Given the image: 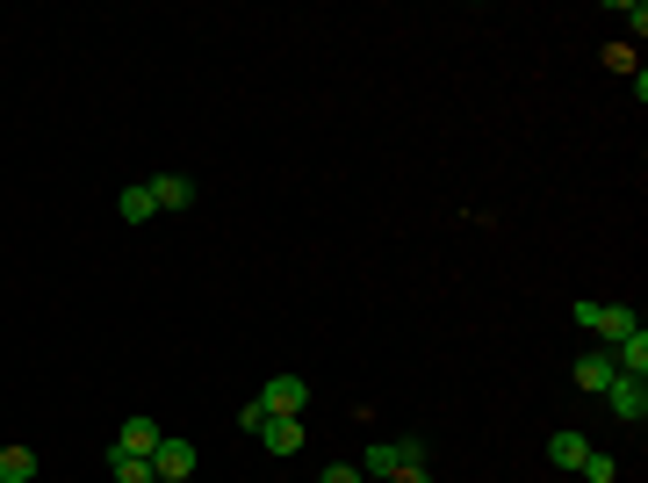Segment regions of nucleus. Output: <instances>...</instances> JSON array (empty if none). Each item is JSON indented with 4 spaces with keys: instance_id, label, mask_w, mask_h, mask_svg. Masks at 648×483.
<instances>
[{
    "instance_id": "nucleus-1",
    "label": "nucleus",
    "mask_w": 648,
    "mask_h": 483,
    "mask_svg": "<svg viewBox=\"0 0 648 483\" xmlns=\"http://www.w3.org/2000/svg\"><path fill=\"white\" fill-rule=\"evenodd\" d=\"M577 325L613 346V340H627V332H641V318H634L627 303H577Z\"/></svg>"
},
{
    "instance_id": "nucleus-17",
    "label": "nucleus",
    "mask_w": 648,
    "mask_h": 483,
    "mask_svg": "<svg viewBox=\"0 0 648 483\" xmlns=\"http://www.w3.org/2000/svg\"><path fill=\"white\" fill-rule=\"evenodd\" d=\"M382 483H432L426 469H396V476H382Z\"/></svg>"
},
{
    "instance_id": "nucleus-7",
    "label": "nucleus",
    "mask_w": 648,
    "mask_h": 483,
    "mask_svg": "<svg viewBox=\"0 0 648 483\" xmlns=\"http://www.w3.org/2000/svg\"><path fill=\"white\" fill-rule=\"evenodd\" d=\"M613 376H620V368H613V354H605V346H591V354L577 361V390H591V398H598Z\"/></svg>"
},
{
    "instance_id": "nucleus-8",
    "label": "nucleus",
    "mask_w": 648,
    "mask_h": 483,
    "mask_svg": "<svg viewBox=\"0 0 648 483\" xmlns=\"http://www.w3.org/2000/svg\"><path fill=\"white\" fill-rule=\"evenodd\" d=\"M116 217H123V225H152V217H159L152 188H144V181H137V188H123V195H116Z\"/></svg>"
},
{
    "instance_id": "nucleus-5",
    "label": "nucleus",
    "mask_w": 648,
    "mask_h": 483,
    "mask_svg": "<svg viewBox=\"0 0 648 483\" xmlns=\"http://www.w3.org/2000/svg\"><path fill=\"white\" fill-rule=\"evenodd\" d=\"M166 433H159V418H123V433H116V448L108 455H152Z\"/></svg>"
},
{
    "instance_id": "nucleus-9",
    "label": "nucleus",
    "mask_w": 648,
    "mask_h": 483,
    "mask_svg": "<svg viewBox=\"0 0 648 483\" xmlns=\"http://www.w3.org/2000/svg\"><path fill=\"white\" fill-rule=\"evenodd\" d=\"M583 455H591L583 433H555V440H547V462H555V469H583Z\"/></svg>"
},
{
    "instance_id": "nucleus-2",
    "label": "nucleus",
    "mask_w": 648,
    "mask_h": 483,
    "mask_svg": "<svg viewBox=\"0 0 648 483\" xmlns=\"http://www.w3.org/2000/svg\"><path fill=\"white\" fill-rule=\"evenodd\" d=\"M253 404H259L267 418H303V404H310V382H303V376H274V382L259 390Z\"/></svg>"
},
{
    "instance_id": "nucleus-6",
    "label": "nucleus",
    "mask_w": 648,
    "mask_h": 483,
    "mask_svg": "<svg viewBox=\"0 0 648 483\" xmlns=\"http://www.w3.org/2000/svg\"><path fill=\"white\" fill-rule=\"evenodd\" d=\"M144 188H152L159 209H188L195 203V181H188V173H159V181H144Z\"/></svg>"
},
{
    "instance_id": "nucleus-12",
    "label": "nucleus",
    "mask_w": 648,
    "mask_h": 483,
    "mask_svg": "<svg viewBox=\"0 0 648 483\" xmlns=\"http://www.w3.org/2000/svg\"><path fill=\"white\" fill-rule=\"evenodd\" d=\"M108 469H116V483H159L152 455H108Z\"/></svg>"
},
{
    "instance_id": "nucleus-16",
    "label": "nucleus",
    "mask_w": 648,
    "mask_h": 483,
    "mask_svg": "<svg viewBox=\"0 0 648 483\" xmlns=\"http://www.w3.org/2000/svg\"><path fill=\"white\" fill-rule=\"evenodd\" d=\"M317 483H368V476H360V469H346V462H332V469H324Z\"/></svg>"
},
{
    "instance_id": "nucleus-3",
    "label": "nucleus",
    "mask_w": 648,
    "mask_h": 483,
    "mask_svg": "<svg viewBox=\"0 0 648 483\" xmlns=\"http://www.w3.org/2000/svg\"><path fill=\"white\" fill-rule=\"evenodd\" d=\"M195 462H202V455H195V440H181V433H166V440L152 448V476L159 483H188Z\"/></svg>"
},
{
    "instance_id": "nucleus-4",
    "label": "nucleus",
    "mask_w": 648,
    "mask_h": 483,
    "mask_svg": "<svg viewBox=\"0 0 648 483\" xmlns=\"http://www.w3.org/2000/svg\"><path fill=\"white\" fill-rule=\"evenodd\" d=\"M598 398L613 404L620 426H641V418H648V390H641V376H613L605 390H598Z\"/></svg>"
},
{
    "instance_id": "nucleus-15",
    "label": "nucleus",
    "mask_w": 648,
    "mask_h": 483,
    "mask_svg": "<svg viewBox=\"0 0 648 483\" xmlns=\"http://www.w3.org/2000/svg\"><path fill=\"white\" fill-rule=\"evenodd\" d=\"M396 448V469H426V440H390Z\"/></svg>"
},
{
    "instance_id": "nucleus-10",
    "label": "nucleus",
    "mask_w": 648,
    "mask_h": 483,
    "mask_svg": "<svg viewBox=\"0 0 648 483\" xmlns=\"http://www.w3.org/2000/svg\"><path fill=\"white\" fill-rule=\"evenodd\" d=\"M259 440H267L274 455H296V448H303V426H296V418H267V426H259Z\"/></svg>"
},
{
    "instance_id": "nucleus-13",
    "label": "nucleus",
    "mask_w": 648,
    "mask_h": 483,
    "mask_svg": "<svg viewBox=\"0 0 648 483\" xmlns=\"http://www.w3.org/2000/svg\"><path fill=\"white\" fill-rule=\"evenodd\" d=\"M360 476H396V448H390V440L360 455Z\"/></svg>"
},
{
    "instance_id": "nucleus-11",
    "label": "nucleus",
    "mask_w": 648,
    "mask_h": 483,
    "mask_svg": "<svg viewBox=\"0 0 648 483\" xmlns=\"http://www.w3.org/2000/svg\"><path fill=\"white\" fill-rule=\"evenodd\" d=\"M0 483H36V455L30 448H0Z\"/></svg>"
},
{
    "instance_id": "nucleus-14",
    "label": "nucleus",
    "mask_w": 648,
    "mask_h": 483,
    "mask_svg": "<svg viewBox=\"0 0 648 483\" xmlns=\"http://www.w3.org/2000/svg\"><path fill=\"white\" fill-rule=\"evenodd\" d=\"M577 476H583V483H613V476H620V462H613V455H598V448H591V455H583V469H577Z\"/></svg>"
}]
</instances>
